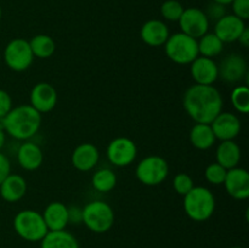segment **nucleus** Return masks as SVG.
<instances>
[{"label":"nucleus","instance_id":"nucleus-34","mask_svg":"<svg viewBox=\"0 0 249 248\" xmlns=\"http://www.w3.org/2000/svg\"><path fill=\"white\" fill-rule=\"evenodd\" d=\"M12 108V100L9 92L0 89V118H4Z\"/></svg>","mask_w":249,"mask_h":248},{"label":"nucleus","instance_id":"nucleus-12","mask_svg":"<svg viewBox=\"0 0 249 248\" xmlns=\"http://www.w3.org/2000/svg\"><path fill=\"white\" fill-rule=\"evenodd\" d=\"M29 99H31V106L39 113H48L53 111L57 104V91L51 84L41 82L34 85Z\"/></svg>","mask_w":249,"mask_h":248},{"label":"nucleus","instance_id":"nucleus-5","mask_svg":"<svg viewBox=\"0 0 249 248\" xmlns=\"http://www.w3.org/2000/svg\"><path fill=\"white\" fill-rule=\"evenodd\" d=\"M197 41V39L189 36L182 32L169 35L164 44L165 55L178 65H190L199 56Z\"/></svg>","mask_w":249,"mask_h":248},{"label":"nucleus","instance_id":"nucleus-10","mask_svg":"<svg viewBox=\"0 0 249 248\" xmlns=\"http://www.w3.org/2000/svg\"><path fill=\"white\" fill-rule=\"evenodd\" d=\"M138 147L129 138H116L107 147V157L109 162L117 167H128L135 160Z\"/></svg>","mask_w":249,"mask_h":248},{"label":"nucleus","instance_id":"nucleus-9","mask_svg":"<svg viewBox=\"0 0 249 248\" xmlns=\"http://www.w3.org/2000/svg\"><path fill=\"white\" fill-rule=\"evenodd\" d=\"M180 28L182 33L187 34L195 39H199L204 34L208 33L209 19L204 11L198 7H189L185 9L179 19Z\"/></svg>","mask_w":249,"mask_h":248},{"label":"nucleus","instance_id":"nucleus-22","mask_svg":"<svg viewBox=\"0 0 249 248\" xmlns=\"http://www.w3.org/2000/svg\"><path fill=\"white\" fill-rule=\"evenodd\" d=\"M241 160V148L233 140L221 141L216 148V163L225 169H232Z\"/></svg>","mask_w":249,"mask_h":248},{"label":"nucleus","instance_id":"nucleus-16","mask_svg":"<svg viewBox=\"0 0 249 248\" xmlns=\"http://www.w3.org/2000/svg\"><path fill=\"white\" fill-rule=\"evenodd\" d=\"M218 70L221 79L228 83H237L247 74V62L238 53H231L223 58Z\"/></svg>","mask_w":249,"mask_h":248},{"label":"nucleus","instance_id":"nucleus-27","mask_svg":"<svg viewBox=\"0 0 249 248\" xmlns=\"http://www.w3.org/2000/svg\"><path fill=\"white\" fill-rule=\"evenodd\" d=\"M92 186L96 191L99 192H109L114 189L117 185V177L113 173V170L108 168H104L92 175Z\"/></svg>","mask_w":249,"mask_h":248},{"label":"nucleus","instance_id":"nucleus-17","mask_svg":"<svg viewBox=\"0 0 249 248\" xmlns=\"http://www.w3.org/2000/svg\"><path fill=\"white\" fill-rule=\"evenodd\" d=\"M169 28L160 19H150L141 27L140 36L150 46H162L169 38Z\"/></svg>","mask_w":249,"mask_h":248},{"label":"nucleus","instance_id":"nucleus-26","mask_svg":"<svg viewBox=\"0 0 249 248\" xmlns=\"http://www.w3.org/2000/svg\"><path fill=\"white\" fill-rule=\"evenodd\" d=\"M198 53L204 57L213 58L220 55L224 49V43L214 33H206L199 38Z\"/></svg>","mask_w":249,"mask_h":248},{"label":"nucleus","instance_id":"nucleus-35","mask_svg":"<svg viewBox=\"0 0 249 248\" xmlns=\"http://www.w3.org/2000/svg\"><path fill=\"white\" fill-rule=\"evenodd\" d=\"M9 174H11V164L9 158L0 152V184L9 177Z\"/></svg>","mask_w":249,"mask_h":248},{"label":"nucleus","instance_id":"nucleus-21","mask_svg":"<svg viewBox=\"0 0 249 248\" xmlns=\"http://www.w3.org/2000/svg\"><path fill=\"white\" fill-rule=\"evenodd\" d=\"M17 160L24 170H36L43 164V151L36 143L24 142L17 151Z\"/></svg>","mask_w":249,"mask_h":248},{"label":"nucleus","instance_id":"nucleus-4","mask_svg":"<svg viewBox=\"0 0 249 248\" xmlns=\"http://www.w3.org/2000/svg\"><path fill=\"white\" fill-rule=\"evenodd\" d=\"M14 230L19 237L28 242L41 241L49 231L43 215L33 209H24L15 215Z\"/></svg>","mask_w":249,"mask_h":248},{"label":"nucleus","instance_id":"nucleus-1","mask_svg":"<svg viewBox=\"0 0 249 248\" xmlns=\"http://www.w3.org/2000/svg\"><path fill=\"white\" fill-rule=\"evenodd\" d=\"M184 108L196 123L211 124L223 109V97L213 85L195 84L185 92Z\"/></svg>","mask_w":249,"mask_h":248},{"label":"nucleus","instance_id":"nucleus-14","mask_svg":"<svg viewBox=\"0 0 249 248\" xmlns=\"http://www.w3.org/2000/svg\"><path fill=\"white\" fill-rule=\"evenodd\" d=\"M246 23L243 19L238 18L235 15H228L221 17L215 22L214 34L220 39L223 43H232L237 41L242 32L245 31Z\"/></svg>","mask_w":249,"mask_h":248},{"label":"nucleus","instance_id":"nucleus-3","mask_svg":"<svg viewBox=\"0 0 249 248\" xmlns=\"http://www.w3.org/2000/svg\"><path fill=\"white\" fill-rule=\"evenodd\" d=\"M184 209L190 219L206 221L215 211V198L211 190L204 186H194L184 196Z\"/></svg>","mask_w":249,"mask_h":248},{"label":"nucleus","instance_id":"nucleus-25","mask_svg":"<svg viewBox=\"0 0 249 248\" xmlns=\"http://www.w3.org/2000/svg\"><path fill=\"white\" fill-rule=\"evenodd\" d=\"M29 46L33 56L38 58H49L53 55L56 50V44L51 36L46 34H38L29 41Z\"/></svg>","mask_w":249,"mask_h":248},{"label":"nucleus","instance_id":"nucleus-39","mask_svg":"<svg viewBox=\"0 0 249 248\" xmlns=\"http://www.w3.org/2000/svg\"><path fill=\"white\" fill-rule=\"evenodd\" d=\"M213 1L216 2V4H220V5H224V6H226V5H230L233 0H213Z\"/></svg>","mask_w":249,"mask_h":248},{"label":"nucleus","instance_id":"nucleus-38","mask_svg":"<svg viewBox=\"0 0 249 248\" xmlns=\"http://www.w3.org/2000/svg\"><path fill=\"white\" fill-rule=\"evenodd\" d=\"M5 141H6V133H5L4 129L0 128V150L4 147Z\"/></svg>","mask_w":249,"mask_h":248},{"label":"nucleus","instance_id":"nucleus-18","mask_svg":"<svg viewBox=\"0 0 249 248\" xmlns=\"http://www.w3.org/2000/svg\"><path fill=\"white\" fill-rule=\"evenodd\" d=\"M99 150L92 143L84 142L74 148L72 153V164L80 172L91 170L99 162Z\"/></svg>","mask_w":249,"mask_h":248},{"label":"nucleus","instance_id":"nucleus-40","mask_svg":"<svg viewBox=\"0 0 249 248\" xmlns=\"http://www.w3.org/2000/svg\"><path fill=\"white\" fill-rule=\"evenodd\" d=\"M1 16H2V10H1V6H0V19H1Z\"/></svg>","mask_w":249,"mask_h":248},{"label":"nucleus","instance_id":"nucleus-8","mask_svg":"<svg viewBox=\"0 0 249 248\" xmlns=\"http://www.w3.org/2000/svg\"><path fill=\"white\" fill-rule=\"evenodd\" d=\"M33 53L26 39L16 38L9 41L4 50V61L7 67L16 72L27 70L33 62Z\"/></svg>","mask_w":249,"mask_h":248},{"label":"nucleus","instance_id":"nucleus-24","mask_svg":"<svg viewBox=\"0 0 249 248\" xmlns=\"http://www.w3.org/2000/svg\"><path fill=\"white\" fill-rule=\"evenodd\" d=\"M215 140L211 124L197 123L190 130V141L198 150H208L215 143Z\"/></svg>","mask_w":249,"mask_h":248},{"label":"nucleus","instance_id":"nucleus-6","mask_svg":"<svg viewBox=\"0 0 249 248\" xmlns=\"http://www.w3.org/2000/svg\"><path fill=\"white\" fill-rule=\"evenodd\" d=\"M83 224L95 233H105L114 224V212L104 201H92L82 208Z\"/></svg>","mask_w":249,"mask_h":248},{"label":"nucleus","instance_id":"nucleus-11","mask_svg":"<svg viewBox=\"0 0 249 248\" xmlns=\"http://www.w3.org/2000/svg\"><path fill=\"white\" fill-rule=\"evenodd\" d=\"M211 128L215 139L221 141L233 140L241 133V121L236 114L230 112H220L212 121Z\"/></svg>","mask_w":249,"mask_h":248},{"label":"nucleus","instance_id":"nucleus-19","mask_svg":"<svg viewBox=\"0 0 249 248\" xmlns=\"http://www.w3.org/2000/svg\"><path fill=\"white\" fill-rule=\"evenodd\" d=\"M41 215L49 231L65 230L68 225V208L62 202L49 203Z\"/></svg>","mask_w":249,"mask_h":248},{"label":"nucleus","instance_id":"nucleus-33","mask_svg":"<svg viewBox=\"0 0 249 248\" xmlns=\"http://www.w3.org/2000/svg\"><path fill=\"white\" fill-rule=\"evenodd\" d=\"M204 14L207 15V17H208L209 21H218V19H220L221 17L225 16L226 15V10H225V6L224 5H220V4H216V2H212L211 5H208V7H207V11H204Z\"/></svg>","mask_w":249,"mask_h":248},{"label":"nucleus","instance_id":"nucleus-13","mask_svg":"<svg viewBox=\"0 0 249 248\" xmlns=\"http://www.w3.org/2000/svg\"><path fill=\"white\" fill-rule=\"evenodd\" d=\"M226 192L235 199H246L249 197V173L243 168H232L226 173L224 181Z\"/></svg>","mask_w":249,"mask_h":248},{"label":"nucleus","instance_id":"nucleus-37","mask_svg":"<svg viewBox=\"0 0 249 248\" xmlns=\"http://www.w3.org/2000/svg\"><path fill=\"white\" fill-rule=\"evenodd\" d=\"M237 41H240V44L243 46V48H248L249 46V29L247 28V27H246L245 31L242 32V34H241Z\"/></svg>","mask_w":249,"mask_h":248},{"label":"nucleus","instance_id":"nucleus-7","mask_svg":"<svg viewBox=\"0 0 249 248\" xmlns=\"http://www.w3.org/2000/svg\"><path fill=\"white\" fill-rule=\"evenodd\" d=\"M135 174L139 181L143 185L157 186L167 179L169 174V165L160 156H148L139 163Z\"/></svg>","mask_w":249,"mask_h":248},{"label":"nucleus","instance_id":"nucleus-30","mask_svg":"<svg viewBox=\"0 0 249 248\" xmlns=\"http://www.w3.org/2000/svg\"><path fill=\"white\" fill-rule=\"evenodd\" d=\"M226 173H228V169H225L223 165H220L219 163H212L206 168L204 175H206L207 181L211 184L221 185L225 181Z\"/></svg>","mask_w":249,"mask_h":248},{"label":"nucleus","instance_id":"nucleus-23","mask_svg":"<svg viewBox=\"0 0 249 248\" xmlns=\"http://www.w3.org/2000/svg\"><path fill=\"white\" fill-rule=\"evenodd\" d=\"M40 248H80L77 238L66 230L48 231L40 241Z\"/></svg>","mask_w":249,"mask_h":248},{"label":"nucleus","instance_id":"nucleus-41","mask_svg":"<svg viewBox=\"0 0 249 248\" xmlns=\"http://www.w3.org/2000/svg\"><path fill=\"white\" fill-rule=\"evenodd\" d=\"M229 248H243V247H240V246H233V247H229Z\"/></svg>","mask_w":249,"mask_h":248},{"label":"nucleus","instance_id":"nucleus-20","mask_svg":"<svg viewBox=\"0 0 249 248\" xmlns=\"http://www.w3.org/2000/svg\"><path fill=\"white\" fill-rule=\"evenodd\" d=\"M27 192V182L18 174H9V177L0 184V196L9 203H15L23 198Z\"/></svg>","mask_w":249,"mask_h":248},{"label":"nucleus","instance_id":"nucleus-32","mask_svg":"<svg viewBox=\"0 0 249 248\" xmlns=\"http://www.w3.org/2000/svg\"><path fill=\"white\" fill-rule=\"evenodd\" d=\"M231 5L235 16L243 21L249 18V0H233Z\"/></svg>","mask_w":249,"mask_h":248},{"label":"nucleus","instance_id":"nucleus-29","mask_svg":"<svg viewBox=\"0 0 249 248\" xmlns=\"http://www.w3.org/2000/svg\"><path fill=\"white\" fill-rule=\"evenodd\" d=\"M185 7L178 0H165L160 6V14L167 21H179Z\"/></svg>","mask_w":249,"mask_h":248},{"label":"nucleus","instance_id":"nucleus-15","mask_svg":"<svg viewBox=\"0 0 249 248\" xmlns=\"http://www.w3.org/2000/svg\"><path fill=\"white\" fill-rule=\"evenodd\" d=\"M190 65L191 75L196 84L212 85L219 78L218 65L213 58L198 56Z\"/></svg>","mask_w":249,"mask_h":248},{"label":"nucleus","instance_id":"nucleus-36","mask_svg":"<svg viewBox=\"0 0 249 248\" xmlns=\"http://www.w3.org/2000/svg\"><path fill=\"white\" fill-rule=\"evenodd\" d=\"M68 208V224H82L83 223V213L82 208L77 206L67 207Z\"/></svg>","mask_w":249,"mask_h":248},{"label":"nucleus","instance_id":"nucleus-2","mask_svg":"<svg viewBox=\"0 0 249 248\" xmlns=\"http://www.w3.org/2000/svg\"><path fill=\"white\" fill-rule=\"evenodd\" d=\"M5 133L17 140H27L38 133L41 124V113L31 105H19L2 118Z\"/></svg>","mask_w":249,"mask_h":248},{"label":"nucleus","instance_id":"nucleus-31","mask_svg":"<svg viewBox=\"0 0 249 248\" xmlns=\"http://www.w3.org/2000/svg\"><path fill=\"white\" fill-rule=\"evenodd\" d=\"M194 186V180L186 173L177 174L174 177V180H173V187H174V190L179 195H182V196H185Z\"/></svg>","mask_w":249,"mask_h":248},{"label":"nucleus","instance_id":"nucleus-28","mask_svg":"<svg viewBox=\"0 0 249 248\" xmlns=\"http://www.w3.org/2000/svg\"><path fill=\"white\" fill-rule=\"evenodd\" d=\"M231 102L240 113L247 114L249 112V89L246 85H240L232 90Z\"/></svg>","mask_w":249,"mask_h":248}]
</instances>
